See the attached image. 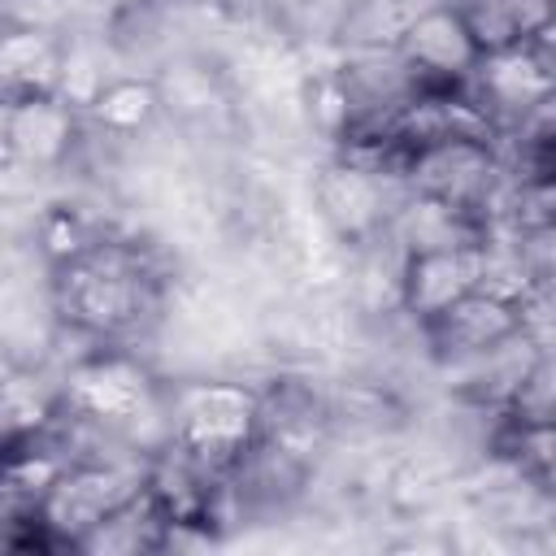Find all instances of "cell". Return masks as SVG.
I'll use <instances>...</instances> for the list:
<instances>
[{"label":"cell","mask_w":556,"mask_h":556,"mask_svg":"<svg viewBox=\"0 0 556 556\" xmlns=\"http://www.w3.org/2000/svg\"><path fill=\"white\" fill-rule=\"evenodd\" d=\"M52 300L61 326H74L100 343L130 334L156 300V278L135 243L100 239L83 256L52 265Z\"/></svg>","instance_id":"obj_1"},{"label":"cell","mask_w":556,"mask_h":556,"mask_svg":"<svg viewBox=\"0 0 556 556\" xmlns=\"http://www.w3.org/2000/svg\"><path fill=\"white\" fill-rule=\"evenodd\" d=\"M165 443L187 456L230 469L261 434V391L230 378H191L161 391Z\"/></svg>","instance_id":"obj_2"},{"label":"cell","mask_w":556,"mask_h":556,"mask_svg":"<svg viewBox=\"0 0 556 556\" xmlns=\"http://www.w3.org/2000/svg\"><path fill=\"white\" fill-rule=\"evenodd\" d=\"M148 482V456H74L43 491L35 521L52 547H78L109 513L135 500Z\"/></svg>","instance_id":"obj_3"},{"label":"cell","mask_w":556,"mask_h":556,"mask_svg":"<svg viewBox=\"0 0 556 556\" xmlns=\"http://www.w3.org/2000/svg\"><path fill=\"white\" fill-rule=\"evenodd\" d=\"M404 182L408 191L434 195L486 226L508 191V169L500 165L495 143L486 139H439V143L413 148Z\"/></svg>","instance_id":"obj_4"},{"label":"cell","mask_w":556,"mask_h":556,"mask_svg":"<svg viewBox=\"0 0 556 556\" xmlns=\"http://www.w3.org/2000/svg\"><path fill=\"white\" fill-rule=\"evenodd\" d=\"M61 404L87 426H139L161 408V382L135 356L96 348L61 374Z\"/></svg>","instance_id":"obj_5"},{"label":"cell","mask_w":556,"mask_h":556,"mask_svg":"<svg viewBox=\"0 0 556 556\" xmlns=\"http://www.w3.org/2000/svg\"><path fill=\"white\" fill-rule=\"evenodd\" d=\"M465 91L482 104V113L491 117L495 135L508 130L517 117L534 113L539 104L552 100L556 91V74H552V35L517 43V48H500V52H482Z\"/></svg>","instance_id":"obj_6"},{"label":"cell","mask_w":556,"mask_h":556,"mask_svg":"<svg viewBox=\"0 0 556 556\" xmlns=\"http://www.w3.org/2000/svg\"><path fill=\"white\" fill-rule=\"evenodd\" d=\"M317 195V208L321 217L330 222V230L348 243H365L374 239L378 230H387L395 204L408 195V182L400 178H382V174H369L361 165H348V161H330L313 187Z\"/></svg>","instance_id":"obj_7"},{"label":"cell","mask_w":556,"mask_h":556,"mask_svg":"<svg viewBox=\"0 0 556 556\" xmlns=\"http://www.w3.org/2000/svg\"><path fill=\"white\" fill-rule=\"evenodd\" d=\"M400 61L413 70L417 91H443V87H465L473 65H478V43L469 26L460 22L452 0H434L395 43Z\"/></svg>","instance_id":"obj_8"},{"label":"cell","mask_w":556,"mask_h":556,"mask_svg":"<svg viewBox=\"0 0 556 556\" xmlns=\"http://www.w3.org/2000/svg\"><path fill=\"white\" fill-rule=\"evenodd\" d=\"M421 334L443 365H465V361L508 343L513 334H521V313H517V300L473 287L469 295H460L456 304H447L443 313L421 321Z\"/></svg>","instance_id":"obj_9"},{"label":"cell","mask_w":556,"mask_h":556,"mask_svg":"<svg viewBox=\"0 0 556 556\" xmlns=\"http://www.w3.org/2000/svg\"><path fill=\"white\" fill-rule=\"evenodd\" d=\"M482 278V252L478 248H439V252H413L400 269L395 313L413 317L417 326L469 295Z\"/></svg>","instance_id":"obj_10"},{"label":"cell","mask_w":556,"mask_h":556,"mask_svg":"<svg viewBox=\"0 0 556 556\" xmlns=\"http://www.w3.org/2000/svg\"><path fill=\"white\" fill-rule=\"evenodd\" d=\"M78 130H83V109H74L65 96H56V91L26 96V100H13L9 152L30 169L52 174L74 156Z\"/></svg>","instance_id":"obj_11"},{"label":"cell","mask_w":556,"mask_h":556,"mask_svg":"<svg viewBox=\"0 0 556 556\" xmlns=\"http://www.w3.org/2000/svg\"><path fill=\"white\" fill-rule=\"evenodd\" d=\"M387 235L395 239V248L404 256H413V252H439V248H478L486 239V226L478 217L434 200V195L408 191L395 204V213L387 222Z\"/></svg>","instance_id":"obj_12"},{"label":"cell","mask_w":556,"mask_h":556,"mask_svg":"<svg viewBox=\"0 0 556 556\" xmlns=\"http://www.w3.org/2000/svg\"><path fill=\"white\" fill-rule=\"evenodd\" d=\"M61 56H65L61 30L0 26V96L4 100H26V96L56 91Z\"/></svg>","instance_id":"obj_13"},{"label":"cell","mask_w":556,"mask_h":556,"mask_svg":"<svg viewBox=\"0 0 556 556\" xmlns=\"http://www.w3.org/2000/svg\"><path fill=\"white\" fill-rule=\"evenodd\" d=\"M61 378L52 382L39 365H22L0 387V456L39 443L61 417Z\"/></svg>","instance_id":"obj_14"},{"label":"cell","mask_w":556,"mask_h":556,"mask_svg":"<svg viewBox=\"0 0 556 556\" xmlns=\"http://www.w3.org/2000/svg\"><path fill=\"white\" fill-rule=\"evenodd\" d=\"M478 52L517 48L552 35V0H452Z\"/></svg>","instance_id":"obj_15"},{"label":"cell","mask_w":556,"mask_h":556,"mask_svg":"<svg viewBox=\"0 0 556 556\" xmlns=\"http://www.w3.org/2000/svg\"><path fill=\"white\" fill-rule=\"evenodd\" d=\"M430 4L434 0H348L334 22V39L343 52H387Z\"/></svg>","instance_id":"obj_16"},{"label":"cell","mask_w":556,"mask_h":556,"mask_svg":"<svg viewBox=\"0 0 556 556\" xmlns=\"http://www.w3.org/2000/svg\"><path fill=\"white\" fill-rule=\"evenodd\" d=\"M156 113H161V87L152 78H139V74L104 78L100 91L83 109V117L91 126H100L104 135H117V139L148 130Z\"/></svg>","instance_id":"obj_17"},{"label":"cell","mask_w":556,"mask_h":556,"mask_svg":"<svg viewBox=\"0 0 556 556\" xmlns=\"http://www.w3.org/2000/svg\"><path fill=\"white\" fill-rule=\"evenodd\" d=\"M165 526H169V517L156 508V500L148 491H139L117 513H109L74 552H109V556L161 552L165 547Z\"/></svg>","instance_id":"obj_18"},{"label":"cell","mask_w":556,"mask_h":556,"mask_svg":"<svg viewBox=\"0 0 556 556\" xmlns=\"http://www.w3.org/2000/svg\"><path fill=\"white\" fill-rule=\"evenodd\" d=\"M70 0H0V26H35V30H65Z\"/></svg>","instance_id":"obj_19"},{"label":"cell","mask_w":556,"mask_h":556,"mask_svg":"<svg viewBox=\"0 0 556 556\" xmlns=\"http://www.w3.org/2000/svg\"><path fill=\"white\" fill-rule=\"evenodd\" d=\"M22 365H26V361H22V356H17V352H13V348L0 339V387H4V382H9V378L22 369Z\"/></svg>","instance_id":"obj_20"},{"label":"cell","mask_w":556,"mask_h":556,"mask_svg":"<svg viewBox=\"0 0 556 556\" xmlns=\"http://www.w3.org/2000/svg\"><path fill=\"white\" fill-rule=\"evenodd\" d=\"M9 122H13V100L0 96V156L9 152Z\"/></svg>","instance_id":"obj_21"},{"label":"cell","mask_w":556,"mask_h":556,"mask_svg":"<svg viewBox=\"0 0 556 556\" xmlns=\"http://www.w3.org/2000/svg\"><path fill=\"white\" fill-rule=\"evenodd\" d=\"M269 4H278V9H308V4H321V0H269Z\"/></svg>","instance_id":"obj_22"}]
</instances>
